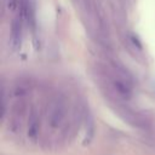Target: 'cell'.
Wrapping results in <instances>:
<instances>
[{
	"label": "cell",
	"instance_id": "cell-1",
	"mask_svg": "<svg viewBox=\"0 0 155 155\" xmlns=\"http://www.w3.org/2000/svg\"><path fill=\"white\" fill-rule=\"evenodd\" d=\"M65 114H67L65 102L62 98L53 99L50 103V107L47 110V120H48L50 126L52 128L59 127L65 119Z\"/></svg>",
	"mask_w": 155,
	"mask_h": 155
},
{
	"label": "cell",
	"instance_id": "cell-2",
	"mask_svg": "<svg viewBox=\"0 0 155 155\" xmlns=\"http://www.w3.org/2000/svg\"><path fill=\"white\" fill-rule=\"evenodd\" d=\"M23 17L18 13L11 24V36H10V44L13 51H17L21 47L22 42V31H23Z\"/></svg>",
	"mask_w": 155,
	"mask_h": 155
},
{
	"label": "cell",
	"instance_id": "cell-3",
	"mask_svg": "<svg viewBox=\"0 0 155 155\" xmlns=\"http://www.w3.org/2000/svg\"><path fill=\"white\" fill-rule=\"evenodd\" d=\"M39 133V115L35 109H31L28 119V136L33 140L36 139Z\"/></svg>",
	"mask_w": 155,
	"mask_h": 155
},
{
	"label": "cell",
	"instance_id": "cell-4",
	"mask_svg": "<svg viewBox=\"0 0 155 155\" xmlns=\"http://www.w3.org/2000/svg\"><path fill=\"white\" fill-rule=\"evenodd\" d=\"M113 86L115 88V91L122 96V97H126L128 98L131 96V87L124 81V80H120V79H114L113 80Z\"/></svg>",
	"mask_w": 155,
	"mask_h": 155
}]
</instances>
